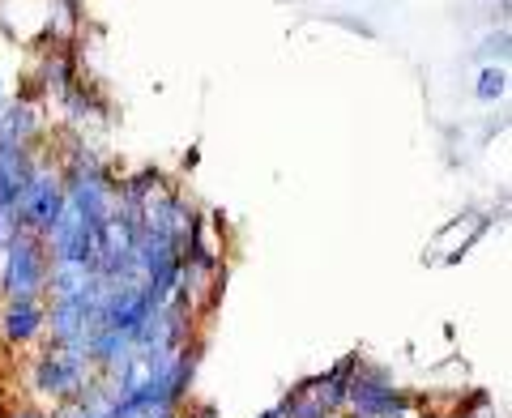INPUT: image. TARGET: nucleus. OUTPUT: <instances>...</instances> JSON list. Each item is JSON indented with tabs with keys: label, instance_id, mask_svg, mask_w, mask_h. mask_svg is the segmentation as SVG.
Returning <instances> with one entry per match:
<instances>
[{
	"label": "nucleus",
	"instance_id": "obj_1",
	"mask_svg": "<svg viewBox=\"0 0 512 418\" xmlns=\"http://www.w3.org/2000/svg\"><path fill=\"white\" fill-rule=\"evenodd\" d=\"M64 188L56 175H47V171H30V180L22 188V197H18V222H26V227H35V231H52L60 214H64Z\"/></svg>",
	"mask_w": 512,
	"mask_h": 418
},
{
	"label": "nucleus",
	"instance_id": "obj_2",
	"mask_svg": "<svg viewBox=\"0 0 512 418\" xmlns=\"http://www.w3.org/2000/svg\"><path fill=\"white\" fill-rule=\"evenodd\" d=\"M43 286V252L35 239H13L9 244V265H5V291L13 303H35Z\"/></svg>",
	"mask_w": 512,
	"mask_h": 418
},
{
	"label": "nucleus",
	"instance_id": "obj_3",
	"mask_svg": "<svg viewBox=\"0 0 512 418\" xmlns=\"http://www.w3.org/2000/svg\"><path fill=\"white\" fill-rule=\"evenodd\" d=\"M346 397L355 401V406L367 414V418H393V414H402V397H397V389L384 376H355L350 380V389Z\"/></svg>",
	"mask_w": 512,
	"mask_h": 418
},
{
	"label": "nucleus",
	"instance_id": "obj_4",
	"mask_svg": "<svg viewBox=\"0 0 512 418\" xmlns=\"http://www.w3.org/2000/svg\"><path fill=\"white\" fill-rule=\"evenodd\" d=\"M82 367H86V355L77 350H64V355H47L39 363V389L43 393H73L82 384Z\"/></svg>",
	"mask_w": 512,
	"mask_h": 418
},
{
	"label": "nucleus",
	"instance_id": "obj_5",
	"mask_svg": "<svg viewBox=\"0 0 512 418\" xmlns=\"http://www.w3.org/2000/svg\"><path fill=\"white\" fill-rule=\"evenodd\" d=\"M39 329H43L39 303H13V308L5 312V333L13 337V342H26V337H35Z\"/></svg>",
	"mask_w": 512,
	"mask_h": 418
},
{
	"label": "nucleus",
	"instance_id": "obj_6",
	"mask_svg": "<svg viewBox=\"0 0 512 418\" xmlns=\"http://www.w3.org/2000/svg\"><path fill=\"white\" fill-rule=\"evenodd\" d=\"M282 410H291V418H329V410H325V401H320V397H308V401H303V397H286L282 401Z\"/></svg>",
	"mask_w": 512,
	"mask_h": 418
},
{
	"label": "nucleus",
	"instance_id": "obj_7",
	"mask_svg": "<svg viewBox=\"0 0 512 418\" xmlns=\"http://www.w3.org/2000/svg\"><path fill=\"white\" fill-rule=\"evenodd\" d=\"M504 94V69H483V77H478V99H500Z\"/></svg>",
	"mask_w": 512,
	"mask_h": 418
},
{
	"label": "nucleus",
	"instance_id": "obj_8",
	"mask_svg": "<svg viewBox=\"0 0 512 418\" xmlns=\"http://www.w3.org/2000/svg\"><path fill=\"white\" fill-rule=\"evenodd\" d=\"M18 209H0V248H9L13 239H18Z\"/></svg>",
	"mask_w": 512,
	"mask_h": 418
},
{
	"label": "nucleus",
	"instance_id": "obj_9",
	"mask_svg": "<svg viewBox=\"0 0 512 418\" xmlns=\"http://www.w3.org/2000/svg\"><path fill=\"white\" fill-rule=\"evenodd\" d=\"M77 418H111L107 410H86V414H77Z\"/></svg>",
	"mask_w": 512,
	"mask_h": 418
},
{
	"label": "nucleus",
	"instance_id": "obj_10",
	"mask_svg": "<svg viewBox=\"0 0 512 418\" xmlns=\"http://www.w3.org/2000/svg\"><path fill=\"white\" fill-rule=\"evenodd\" d=\"M282 414H286V410L278 406V410H269V414H261V418H282Z\"/></svg>",
	"mask_w": 512,
	"mask_h": 418
},
{
	"label": "nucleus",
	"instance_id": "obj_11",
	"mask_svg": "<svg viewBox=\"0 0 512 418\" xmlns=\"http://www.w3.org/2000/svg\"><path fill=\"white\" fill-rule=\"evenodd\" d=\"M13 418H39V414H13Z\"/></svg>",
	"mask_w": 512,
	"mask_h": 418
},
{
	"label": "nucleus",
	"instance_id": "obj_12",
	"mask_svg": "<svg viewBox=\"0 0 512 418\" xmlns=\"http://www.w3.org/2000/svg\"><path fill=\"white\" fill-rule=\"evenodd\" d=\"M397 418H402V414H397Z\"/></svg>",
	"mask_w": 512,
	"mask_h": 418
}]
</instances>
